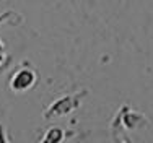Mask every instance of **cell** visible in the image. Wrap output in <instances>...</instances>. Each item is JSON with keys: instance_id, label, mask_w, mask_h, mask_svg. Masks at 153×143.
<instances>
[{"instance_id": "6da1fadb", "label": "cell", "mask_w": 153, "mask_h": 143, "mask_svg": "<svg viewBox=\"0 0 153 143\" xmlns=\"http://www.w3.org/2000/svg\"><path fill=\"white\" fill-rule=\"evenodd\" d=\"M3 57H5V52H3V46H2V42H0V64L3 62Z\"/></svg>"}]
</instances>
